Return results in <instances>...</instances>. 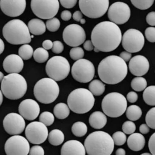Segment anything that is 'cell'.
Returning <instances> with one entry per match:
<instances>
[{
	"mask_svg": "<svg viewBox=\"0 0 155 155\" xmlns=\"http://www.w3.org/2000/svg\"><path fill=\"white\" fill-rule=\"evenodd\" d=\"M84 51L81 48L79 47H74L71 48L70 51V56L72 60L77 61L80 60L84 56Z\"/></svg>",
	"mask_w": 155,
	"mask_h": 155,
	"instance_id": "obj_40",
	"label": "cell"
},
{
	"mask_svg": "<svg viewBox=\"0 0 155 155\" xmlns=\"http://www.w3.org/2000/svg\"><path fill=\"white\" fill-rule=\"evenodd\" d=\"M95 99L88 89L77 88L70 93L67 98L70 109L77 114H82L90 111L94 106Z\"/></svg>",
	"mask_w": 155,
	"mask_h": 155,
	"instance_id": "obj_5",
	"label": "cell"
},
{
	"mask_svg": "<svg viewBox=\"0 0 155 155\" xmlns=\"http://www.w3.org/2000/svg\"><path fill=\"white\" fill-rule=\"evenodd\" d=\"M127 98L129 103H134L137 101L138 95L136 93L131 91L127 94Z\"/></svg>",
	"mask_w": 155,
	"mask_h": 155,
	"instance_id": "obj_48",
	"label": "cell"
},
{
	"mask_svg": "<svg viewBox=\"0 0 155 155\" xmlns=\"http://www.w3.org/2000/svg\"><path fill=\"white\" fill-rule=\"evenodd\" d=\"M71 131L75 136L78 137H82L87 133V127L83 122H76L72 125Z\"/></svg>",
	"mask_w": 155,
	"mask_h": 155,
	"instance_id": "obj_32",
	"label": "cell"
},
{
	"mask_svg": "<svg viewBox=\"0 0 155 155\" xmlns=\"http://www.w3.org/2000/svg\"><path fill=\"white\" fill-rule=\"evenodd\" d=\"M131 87L134 91L141 92L146 88L147 81L142 77H137L133 79L131 81Z\"/></svg>",
	"mask_w": 155,
	"mask_h": 155,
	"instance_id": "obj_35",
	"label": "cell"
},
{
	"mask_svg": "<svg viewBox=\"0 0 155 155\" xmlns=\"http://www.w3.org/2000/svg\"><path fill=\"white\" fill-rule=\"evenodd\" d=\"M155 133H153V134L151 135V137L150 138L149 141V148L150 150V152L151 153V155H155Z\"/></svg>",
	"mask_w": 155,
	"mask_h": 155,
	"instance_id": "obj_47",
	"label": "cell"
},
{
	"mask_svg": "<svg viewBox=\"0 0 155 155\" xmlns=\"http://www.w3.org/2000/svg\"><path fill=\"white\" fill-rule=\"evenodd\" d=\"M94 51L95 52L97 53L99 52H100V51H99L98 49H97V48H94Z\"/></svg>",
	"mask_w": 155,
	"mask_h": 155,
	"instance_id": "obj_61",
	"label": "cell"
},
{
	"mask_svg": "<svg viewBox=\"0 0 155 155\" xmlns=\"http://www.w3.org/2000/svg\"><path fill=\"white\" fill-rule=\"evenodd\" d=\"M47 28L51 32H55L59 29L60 26V22L58 18H54L48 19L46 23Z\"/></svg>",
	"mask_w": 155,
	"mask_h": 155,
	"instance_id": "obj_39",
	"label": "cell"
},
{
	"mask_svg": "<svg viewBox=\"0 0 155 155\" xmlns=\"http://www.w3.org/2000/svg\"><path fill=\"white\" fill-rule=\"evenodd\" d=\"M128 67L132 74L141 77L149 71L150 63L147 58L142 55H137L130 59Z\"/></svg>",
	"mask_w": 155,
	"mask_h": 155,
	"instance_id": "obj_21",
	"label": "cell"
},
{
	"mask_svg": "<svg viewBox=\"0 0 155 155\" xmlns=\"http://www.w3.org/2000/svg\"><path fill=\"white\" fill-rule=\"evenodd\" d=\"M0 74H0L1 75V78H0V79H1V81H2L5 76H4V74H3V73H2V71H1V73H0Z\"/></svg>",
	"mask_w": 155,
	"mask_h": 155,
	"instance_id": "obj_60",
	"label": "cell"
},
{
	"mask_svg": "<svg viewBox=\"0 0 155 155\" xmlns=\"http://www.w3.org/2000/svg\"><path fill=\"white\" fill-rule=\"evenodd\" d=\"M34 38V36L33 35H31V38Z\"/></svg>",
	"mask_w": 155,
	"mask_h": 155,
	"instance_id": "obj_63",
	"label": "cell"
},
{
	"mask_svg": "<svg viewBox=\"0 0 155 155\" xmlns=\"http://www.w3.org/2000/svg\"><path fill=\"white\" fill-rule=\"evenodd\" d=\"M155 108H151L147 112L146 116L145 121L146 124L151 129H155Z\"/></svg>",
	"mask_w": 155,
	"mask_h": 155,
	"instance_id": "obj_41",
	"label": "cell"
},
{
	"mask_svg": "<svg viewBox=\"0 0 155 155\" xmlns=\"http://www.w3.org/2000/svg\"><path fill=\"white\" fill-rule=\"evenodd\" d=\"M20 114L10 113L7 115L3 121L4 130L10 135H18L25 129V122Z\"/></svg>",
	"mask_w": 155,
	"mask_h": 155,
	"instance_id": "obj_18",
	"label": "cell"
},
{
	"mask_svg": "<svg viewBox=\"0 0 155 155\" xmlns=\"http://www.w3.org/2000/svg\"><path fill=\"white\" fill-rule=\"evenodd\" d=\"M112 138L114 144L117 146L123 145L127 142L126 134L120 131H118L113 134Z\"/></svg>",
	"mask_w": 155,
	"mask_h": 155,
	"instance_id": "obj_38",
	"label": "cell"
},
{
	"mask_svg": "<svg viewBox=\"0 0 155 155\" xmlns=\"http://www.w3.org/2000/svg\"><path fill=\"white\" fill-rule=\"evenodd\" d=\"M34 51L32 47L29 44H24L18 49V55L23 60H27L31 58L34 54Z\"/></svg>",
	"mask_w": 155,
	"mask_h": 155,
	"instance_id": "obj_34",
	"label": "cell"
},
{
	"mask_svg": "<svg viewBox=\"0 0 155 155\" xmlns=\"http://www.w3.org/2000/svg\"><path fill=\"white\" fill-rule=\"evenodd\" d=\"M122 45L126 51L137 53L140 51L145 43L143 35L135 29H129L124 33L122 37Z\"/></svg>",
	"mask_w": 155,
	"mask_h": 155,
	"instance_id": "obj_13",
	"label": "cell"
},
{
	"mask_svg": "<svg viewBox=\"0 0 155 155\" xmlns=\"http://www.w3.org/2000/svg\"><path fill=\"white\" fill-rule=\"evenodd\" d=\"M0 94H1V105H2L3 102V94H2L3 93L1 91L0 92Z\"/></svg>",
	"mask_w": 155,
	"mask_h": 155,
	"instance_id": "obj_58",
	"label": "cell"
},
{
	"mask_svg": "<svg viewBox=\"0 0 155 155\" xmlns=\"http://www.w3.org/2000/svg\"><path fill=\"white\" fill-rule=\"evenodd\" d=\"M144 137L141 134L134 133L130 134L127 140V144L130 150L134 151H140L145 145Z\"/></svg>",
	"mask_w": 155,
	"mask_h": 155,
	"instance_id": "obj_24",
	"label": "cell"
},
{
	"mask_svg": "<svg viewBox=\"0 0 155 155\" xmlns=\"http://www.w3.org/2000/svg\"><path fill=\"white\" fill-rule=\"evenodd\" d=\"M122 33L118 25L110 21H103L94 26L91 33V41L100 51H114L122 41Z\"/></svg>",
	"mask_w": 155,
	"mask_h": 155,
	"instance_id": "obj_1",
	"label": "cell"
},
{
	"mask_svg": "<svg viewBox=\"0 0 155 155\" xmlns=\"http://www.w3.org/2000/svg\"><path fill=\"white\" fill-rule=\"evenodd\" d=\"M71 73L77 81L88 83L94 78L95 68L93 63L89 60L81 59L74 63L71 67Z\"/></svg>",
	"mask_w": 155,
	"mask_h": 155,
	"instance_id": "obj_12",
	"label": "cell"
},
{
	"mask_svg": "<svg viewBox=\"0 0 155 155\" xmlns=\"http://www.w3.org/2000/svg\"><path fill=\"white\" fill-rule=\"evenodd\" d=\"M27 89L26 80L18 74H9L1 81V90L4 97L12 100L19 99L24 96Z\"/></svg>",
	"mask_w": 155,
	"mask_h": 155,
	"instance_id": "obj_6",
	"label": "cell"
},
{
	"mask_svg": "<svg viewBox=\"0 0 155 155\" xmlns=\"http://www.w3.org/2000/svg\"><path fill=\"white\" fill-rule=\"evenodd\" d=\"M143 98L146 104L150 106L155 105V86H150L144 89Z\"/></svg>",
	"mask_w": 155,
	"mask_h": 155,
	"instance_id": "obj_31",
	"label": "cell"
},
{
	"mask_svg": "<svg viewBox=\"0 0 155 155\" xmlns=\"http://www.w3.org/2000/svg\"><path fill=\"white\" fill-rule=\"evenodd\" d=\"M126 110V116L128 120L131 121L138 120L143 114L142 109L135 105H132L129 106Z\"/></svg>",
	"mask_w": 155,
	"mask_h": 155,
	"instance_id": "obj_30",
	"label": "cell"
},
{
	"mask_svg": "<svg viewBox=\"0 0 155 155\" xmlns=\"http://www.w3.org/2000/svg\"><path fill=\"white\" fill-rule=\"evenodd\" d=\"M59 2L63 7L66 8H71L76 4L77 0H60Z\"/></svg>",
	"mask_w": 155,
	"mask_h": 155,
	"instance_id": "obj_46",
	"label": "cell"
},
{
	"mask_svg": "<svg viewBox=\"0 0 155 155\" xmlns=\"http://www.w3.org/2000/svg\"><path fill=\"white\" fill-rule=\"evenodd\" d=\"M127 106V99L121 94L112 92L105 96L102 102V108L107 116L116 118L122 115Z\"/></svg>",
	"mask_w": 155,
	"mask_h": 155,
	"instance_id": "obj_8",
	"label": "cell"
},
{
	"mask_svg": "<svg viewBox=\"0 0 155 155\" xmlns=\"http://www.w3.org/2000/svg\"><path fill=\"white\" fill-rule=\"evenodd\" d=\"M83 47L84 49L87 51H91L94 50V46L90 40H87L84 42Z\"/></svg>",
	"mask_w": 155,
	"mask_h": 155,
	"instance_id": "obj_52",
	"label": "cell"
},
{
	"mask_svg": "<svg viewBox=\"0 0 155 155\" xmlns=\"http://www.w3.org/2000/svg\"><path fill=\"white\" fill-rule=\"evenodd\" d=\"M146 21L149 25L154 26L155 25V12H150L148 14L146 17Z\"/></svg>",
	"mask_w": 155,
	"mask_h": 155,
	"instance_id": "obj_49",
	"label": "cell"
},
{
	"mask_svg": "<svg viewBox=\"0 0 155 155\" xmlns=\"http://www.w3.org/2000/svg\"><path fill=\"white\" fill-rule=\"evenodd\" d=\"M25 135L30 143L33 144H40L47 139L48 129L47 126L41 122H32L26 127Z\"/></svg>",
	"mask_w": 155,
	"mask_h": 155,
	"instance_id": "obj_14",
	"label": "cell"
},
{
	"mask_svg": "<svg viewBox=\"0 0 155 155\" xmlns=\"http://www.w3.org/2000/svg\"><path fill=\"white\" fill-rule=\"evenodd\" d=\"M30 32L35 35H41L45 33L46 26L42 20L38 18L31 19L28 23Z\"/></svg>",
	"mask_w": 155,
	"mask_h": 155,
	"instance_id": "obj_26",
	"label": "cell"
},
{
	"mask_svg": "<svg viewBox=\"0 0 155 155\" xmlns=\"http://www.w3.org/2000/svg\"><path fill=\"white\" fill-rule=\"evenodd\" d=\"M64 135L63 132L59 129H54L50 132L48 135V140L52 145L58 146L63 143Z\"/></svg>",
	"mask_w": 155,
	"mask_h": 155,
	"instance_id": "obj_28",
	"label": "cell"
},
{
	"mask_svg": "<svg viewBox=\"0 0 155 155\" xmlns=\"http://www.w3.org/2000/svg\"><path fill=\"white\" fill-rule=\"evenodd\" d=\"M63 39L68 46L76 47L85 42L86 32L84 29L79 25H69L65 27L63 31Z\"/></svg>",
	"mask_w": 155,
	"mask_h": 155,
	"instance_id": "obj_16",
	"label": "cell"
},
{
	"mask_svg": "<svg viewBox=\"0 0 155 155\" xmlns=\"http://www.w3.org/2000/svg\"><path fill=\"white\" fill-rule=\"evenodd\" d=\"M64 49V46L60 41H54L53 46L52 48V51L53 52L58 54L62 53Z\"/></svg>",
	"mask_w": 155,
	"mask_h": 155,
	"instance_id": "obj_44",
	"label": "cell"
},
{
	"mask_svg": "<svg viewBox=\"0 0 155 155\" xmlns=\"http://www.w3.org/2000/svg\"><path fill=\"white\" fill-rule=\"evenodd\" d=\"M130 16V7L125 2H115L108 8V17L109 20L117 25L126 23L129 20Z\"/></svg>",
	"mask_w": 155,
	"mask_h": 155,
	"instance_id": "obj_17",
	"label": "cell"
},
{
	"mask_svg": "<svg viewBox=\"0 0 155 155\" xmlns=\"http://www.w3.org/2000/svg\"><path fill=\"white\" fill-rule=\"evenodd\" d=\"M39 120L47 127H49L53 124L54 120V116L49 111H44L40 115Z\"/></svg>",
	"mask_w": 155,
	"mask_h": 155,
	"instance_id": "obj_37",
	"label": "cell"
},
{
	"mask_svg": "<svg viewBox=\"0 0 155 155\" xmlns=\"http://www.w3.org/2000/svg\"><path fill=\"white\" fill-rule=\"evenodd\" d=\"M132 4L136 8L140 10H147L151 7L154 0H131Z\"/></svg>",
	"mask_w": 155,
	"mask_h": 155,
	"instance_id": "obj_36",
	"label": "cell"
},
{
	"mask_svg": "<svg viewBox=\"0 0 155 155\" xmlns=\"http://www.w3.org/2000/svg\"><path fill=\"white\" fill-rule=\"evenodd\" d=\"M79 2L82 13L90 18L103 17L109 8V0H80Z\"/></svg>",
	"mask_w": 155,
	"mask_h": 155,
	"instance_id": "obj_11",
	"label": "cell"
},
{
	"mask_svg": "<svg viewBox=\"0 0 155 155\" xmlns=\"http://www.w3.org/2000/svg\"><path fill=\"white\" fill-rule=\"evenodd\" d=\"M60 89L57 82L50 78L39 80L35 85L34 94L35 97L41 104L53 103L59 94Z\"/></svg>",
	"mask_w": 155,
	"mask_h": 155,
	"instance_id": "obj_7",
	"label": "cell"
},
{
	"mask_svg": "<svg viewBox=\"0 0 155 155\" xmlns=\"http://www.w3.org/2000/svg\"><path fill=\"white\" fill-rule=\"evenodd\" d=\"M29 154L30 155H44V150L40 146H34L31 148Z\"/></svg>",
	"mask_w": 155,
	"mask_h": 155,
	"instance_id": "obj_45",
	"label": "cell"
},
{
	"mask_svg": "<svg viewBox=\"0 0 155 155\" xmlns=\"http://www.w3.org/2000/svg\"><path fill=\"white\" fill-rule=\"evenodd\" d=\"M142 155H151V154H150V153H143V154H142Z\"/></svg>",
	"mask_w": 155,
	"mask_h": 155,
	"instance_id": "obj_62",
	"label": "cell"
},
{
	"mask_svg": "<svg viewBox=\"0 0 155 155\" xmlns=\"http://www.w3.org/2000/svg\"><path fill=\"white\" fill-rule=\"evenodd\" d=\"M53 46V42L50 40H46L42 42V47L44 49L49 50L52 49Z\"/></svg>",
	"mask_w": 155,
	"mask_h": 155,
	"instance_id": "obj_53",
	"label": "cell"
},
{
	"mask_svg": "<svg viewBox=\"0 0 155 155\" xmlns=\"http://www.w3.org/2000/svg\"><path fill=\"white\" fill-rule=\"evenodd\" d=\"M4 150L7 155H27L30 149L27 139L21 135H14L7 140Z\"/></svg>",
	"mask_w": 155,
	"mask_h": 155,
	"instance_id": "obj_15",
	"label": "cell"
},
{
	"mask_svg": "<svg viewBox=\"0 0 155 155\" xmlns=\"http://www.w3.org/2000/svg\"><path fill=\"white\" fill-rule=\"evenodd\" d=\"M0 42H1V43H0V48H1V54L2 53L3 51L4 50V48H5V45H4V42H3V41L1 39H0Z\"/></svg>",
	"mask_w": 155,
	"mask_h": 155,
	"instance_id": "obj_57",
	"label": "cell"
},
{
	"mask_svg": "<svg viewBox=\"0 0 155 155\" xmlns=\"http://www.w3.org/2000/svg\"><path fill=\"white\" fill-rule=\"evenodd\" d=\"M71 13L70 11L65 10L61 12V18L62 20L64 21H68L71 18Z\"/></svg>",
	"mask_w": 155,
	"mask_h": 155,
	"instance_id": "obj_50",
	"label": "cell"
},
{
	"mask_svg": "<svg viewBox=\"0 0 155 155\" xmlns=\"http://www.w3.org/2000/svg\"><path fill=\"white\" fill-rule=\"evenodd\" d=\"M58 0H32L31 7L34 14L43 19H51L56 16L59 9Z\"/></svg>",
	"mask_w": 155,
	"mask_h": 155,
	"instance_id": "obj_10",
	"label": "cell"
},
{
	"mask_svg": "<svg viewBox=\"0 0 155 155\" xmlns=\"http://www.w3.org/2000/svg\"><path fill=\"white\" fill-rule=\"evenodd\" d=\"M140 132L142 134H146L150 132V127L147 124H143L140 125L139 128Z\"/></svg>",
	"mask_w": 155,
	"mask_h": 155,
	"instance_id": "obj_54",
	"label": "cell"
},
{
	"mask_svg": "<svg viewBox=\"0 0 155 155\" xmlns=\"http://www.w3.org/2000/svg\"><path fill=\"white\" fill-rule=\"evenodd\" d=\"M73 19L77 22H80L81 19L83 18V15L81 12L79 11H76L72 16Z\"/></svg>",
	"mask_w": 155,
	"mask_h": 155,
	"instance_id": "obj_55",
	"label": "cell"
},
{
	"mask_svg": "<svg viewBox=\"0 0 155 155\" xmlns=\"http://www.w3.org/2000/svg\"><path fill=\"white\" fill-rule=\"evenodd\" d=\"M126 151L124 149L122 148H120L117 149L116 151V155H125L126 154Z\"/></svg>",
	"mask_w": 155,
	"mask_h": 155,
	"instance_id": "obj_56",
	"label": "cell"
},
{
	"mask_svg": "<svg viewBox=\"0 0 155 155\" xmlns=\"http://www.w3.org/2000/svg\"><path fill=\"white\" fill-rule=\"evenodd\" d=\"M25 0H1L0 7L2 12L10 17L22 15L26 8Z\"/></svg>",
	"mask_w": 155,
	"mask_h": 155,
	"instance_id": "obj_19",
	"label": "cell"
},
{
	"mask_svg": "<svg viewBox=\"0 0 155 155\" xmlns=\"http://www.w3.org/2000/svg\"><path fill=\"white\" fill-rule=\"evenodd\" d=\"M34 59L38 63H44L47 61L49 58V53L43 48H38L34 51L33 54Z\"/></svg>",
	"mask_w": 155,
	"mask_h": 155,
	"instance_id": "obj_33",
	"label": "cell"
},
{
	"mask_svg": "<svg viewBox=\"0 0 155 155\" xmlns=\"http://www.w3.org/2000/svg\"><path fill=\"white\" fill-rule=\"evenodd\" d=\"M24 65L22 58L16 54L8 55L3 62V69L8 74H19L23 69Z\"/></svg>",
	"mask_w": 155,
	"mask_h": 155,
	"instance_id": "obj_22",
	"label": "cell"
},
{
	"mask_svg": "<svg viewBox=\"0 0 155 155\" xmlns=\"http://www.w3.org/2000/svg\"><path fill=\"white\" fill-rule=\"evenodd\" d=\"M18 111L25 120H33L39 115L40 107L39 104L34 100L27 99L19 104Z\"/></svg>",
	"mask_w": 155,
	"mask_h": 155,
	"instance_id": "obj_20",
	"label": "cell"
},
{
	"mask_svg": "<svg viewBox=\"0 0 155 155\" xmlns=\"http://www.w3.org/2000/svg\"><path fill=\"white\" fill-rule=\"evenodd\" d=\"M122 129L125 134L129 135L134 133L136 130V126L133 122L127 121L123 124Z\"/></svg>",
	"mask_w": 155,
	"mask_h": 155,
	"instance_id": "obj_42",
	"label": "cell"
},
{
	"mask_svg": "<svg viewBox=\"0 0 155 155\" xmlns=\"http://www.w3.org/2000/svg\"><path fill=\"white\" fill-rule=\"evenodd\" d=\"M70 113L69 107L65 103H58L54 108V114L55 117L59 120H64L67 118L69 115Z\"/></svg>",
	"mask_w": 155,
	"mask_h": 155,
	"instance_id": "obj_27",
	"label": "cell"
},
{
	"mask_svg": "<svg viewBox=\"0 0 155 155\" xmlns=\"http://www.w3.org/2000/svg\"><path fill=\"white\" fill-rule=\"evenodd\" d=\"M132 54L127 51H123L120 54V57L125 62H128L132 58Z\"/></svg>",
	"mask_w": 155,
	"mask_h": 155,
	"instance_id": "obj_51",
	"label": "cell"
},
{
	"mask_svg": "<svg viewBox=\"0 0 155 155\" xmlns=\"http://www.w3.org/2000/svg\"><path fill=\"white\" fill-rule=\"evenodd\" d=\"M2 35L7 41L12 45L30 43L31 35L28 27L20 19H13L3 26Z\"/></svg>",
	"mask_w": 155,
	"mask_h": 155,
	"instance_id": "obj_4",
	"label": "cell"
},
{
	"mask_svg": "<svg viewBox=\"0 0 155 155\" xmlns=\"http://www.w3.org/2000/svg\"><path fill=\"white\" fill-rule=\"evenodd\" d=\"M70 69V64L67 59L62 56L52 57L46 65L47 74L56 81H63L67 78Z\"/></svg>",
	"mask_w": 155,
	"mask_h": 155,
	"instance_id": "obj_9",
	"label": "cell"
},
{
	"mask_svg": "<svg viewBox=\"0 0 155 155\" xmlns=\"http://www.w3.org/2000/svg\"><path fill=\"white\" fill-rule=\"evenodd\" d=\"M107 122L106 115L101 111H94L89 117V124L94 129H101L104 128Z\"/></svg>",
	"mask_w": 155,
	"mask_h": 155,
	"instance_id": "obj_25",
	"label": "cell"
},
{
	"mask_svg": "<svg viewBox=\"0 0 155 155\" xmlns=\"http://www.w3.org/2000/svg\"><path fill=\"white\" fill-rule=\"evenodd\" d=\"M80 23H81V24H85L86 23V20H85L84 18H82L81 19V21H80Z\"/></svg>",
	"mask_w": 155,
	"mask_h": 155,
	"instance_id": "obj_59",
	"label": "cell"
},
{
	"mask_svg": "<svg viewBox=\"0 0 155 155\" xmlns=\"http://www.w3.org/2000/svg\"><path fill=\"white\" fill-rule=\"evenodd\" d=\"M146 38L149 41L154 43L155 42V28L148 27L145 31Z\"/></svg>",
	"mask_w": 155,
	"mask_h": 155,
	"instance_id": "obj_43",
	"label": "cell"
},
{
	"mask_svg": "<svg viewBox=\"0 0 155 155\" xmlns=\"http://www.w3.org/2000/svg\"><path fill=\"white\" fill-rule=\"evenodd\" d=\"M114 143L109 134L95 131L89 134L84 142L86 153L88 155H110L114 149Z\"/></svg>",
	"mask_w": 155,
	"mask_h": 155,
	"instance_id": "obj_3",
	"label": "cell"
},
{
	"mask_svg": "<svg viewBox=\"0 0 155 155\" xmlns=\"http://www.w3.org/2000/svg\"><path fill=\"white\" fill-rule=\"evenodd\" d=\"M128 67L127 63L119 56H108L101 61L98 67L100 79L106 84L115 85L127 76Z\"/></svg>",
	"mask_w": 155,
	"mask_h": 155,
	"instance_id": "obj_2",
	"label": "cell"
},
{
	"mask_svg": "<svg viewBox=\"0 0 155 155\" xmlns=\"http://www.w3.org/2000/svg\"><path fill=\"white\" fill-rule=\"evenodd\" d=\"M89 91L94 96L98 97L104 92L105 87L103 82L98 80L92 81L88 86Z\"/></svg>",
	"mask_w": 155,
	"mask_h": 155,
	"instance_id": "obj_29",
	"label": "cell"
},
{
	"mask_svg": "<svg viewBox=\"0 0 155 155\" xmlns=\"http://www.w3.org/2000/svg\"><path fill=\"white\" fill-rule=\"evenodd\" d=\"M86 154L84 145L78 140H68L61 148L62 155H85Z\"/></svg>",
	"mask_w": 155,
	"mask_h": 155,
	"instance_id": "obj_23",
	"label": "cell"
}]
</instances>
